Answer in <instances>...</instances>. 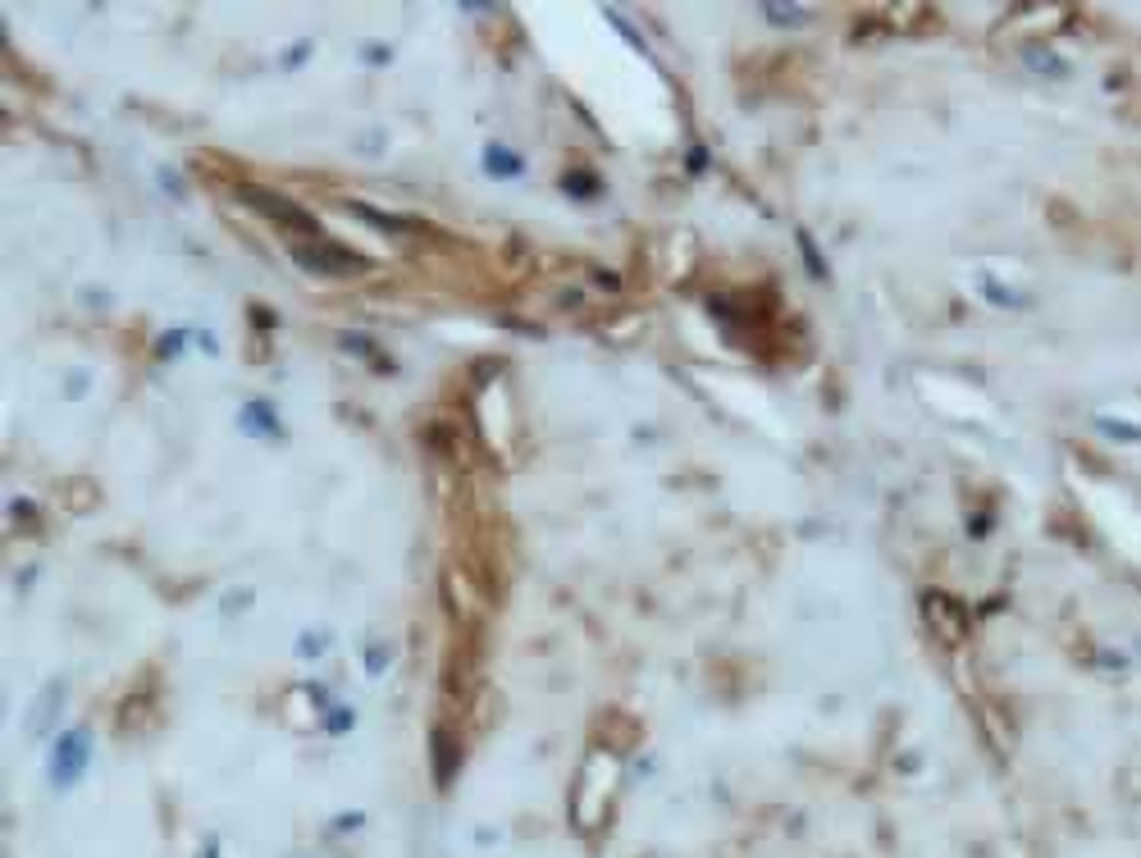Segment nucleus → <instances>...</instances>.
Instances as JSON below:
<instances>
[{
    "mask_svg": "<svg viewBox=\"0 0 1141 858\" xmlns=\"http://www.w3.org/2000/svg\"><path fill=\"white\" fill-rule=\"evenodd\" d=\"M923 622L946 649H959L963 640H969V617H963V607L950 599V593H927V599H923Z\"/></svg>",
    "mask_w": 1141,
    "mask_h": 858,
    "instance_id": "nucleus-1",
    "label": "nucleus"
},
{
    "mask_svg": "<svg viewBox=\"0 0 1141 858\" xmlns=\"http://www.w3.org/2000/svg\"><path fill=\"white\" fill-rule=\"evenodd\" d=\"M243 196H247V202H252L260 215H270L279 229H289V225H293V229H311V233H316L311 215H306L302 206H289L279 192H270V188H243Z\"/></svg>",
    "mask_w": 1141,
    "mask_h": 858,
    "instance_id": "nucleus-2",
    "label": "nucleus"
}]
</instances>
